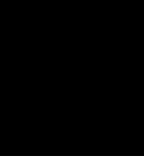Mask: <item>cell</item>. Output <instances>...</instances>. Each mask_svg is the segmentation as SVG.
Returning a JSON list of instances; mask_svg holds the SVG:
<instances>
[{
	"label": "cell",
	"mask_w": 144,
	"mask_h": 156,
	"mask_svg": "<svg viewBox=\"0 0 144 156\" xmlns=\"http://www.w3.org/2000/svg\"><path fill=\"white\" fill-rule=\"evenodd\" d=\"M0 56H11V0H0Z\"/></svg>",
	"instance_id": "6da1fadb"
}]
</instances>
